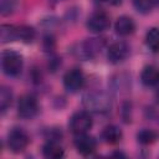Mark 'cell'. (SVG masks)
Masks as SVG:
<instances>
[{"label":"cell","mask_w":159,"mask_h":159,"mask_svg":"<svg viewBox=\"0 0 159 159\" xmlns=\"http://www.w3.org/2000/svg\"><path fill=\"white\" fill-rule=\"evenodd\" d=\"M83 106L88 112L107 113L112 107V101L104 92L93 91L83 97Z\"/></svg>","instance_id":"6da1fadb"},{"label":"cell","mask_w":159,"mask_h":159,"mask_svg":"<svg viewBox=\"0 0 159 159\" xmlns=\"http://www.w3.org/2000/svg\"><path fill=\"white\" fill-rule=\"evenodd\" d=\"M2 72L9 77H17L24 68V58L16 51H4L1 55Z\"/></svg>","instance_id":"7a4b0ae2"},{"label":"cell","mask_w":159,"mask_h":159,"mask_svg":"<svg viewBox=\"0 0 159 159\" xmlns=\"http://www.w3.org/2000/svg\"><path fill=\"white\" fill-rule=\"evenodd\" d=\"M93 125V119L92 114L88 111H78L72 114L68 122L70 130L77 135V134H83L87 133Z\"/></svg>","instance_id":"3957f363"},{"label":"cell","mask_w":159,"mask_h":159,"mask_svg":"<svg viewBox=\"0 0 159 159\" xmlns=\"http://www.w3.org/2000/svg\"><path fill=\"white\" fill-rule=\"evenodd\" d=\"M17 114L22 119H32L39 113V102L34 94H22L17 101Z\"/></svg>","instance_id":"277c9868"},{"label":"cell","mask_w":159,"mask_h":159,"mask_svg":"<svg viewBox=\"0 0 159 159\" xmlns=\"http://www.w3.org/2000/svg\"><path fill=\"white\" fill-rule=\"evenodd\" d=\"M29 144H30V137L25 129L16 127L7 133V147L12 153L24 152Z\"/></svg>","instance_id":"5b68a950"},{"label":"cell","mask_w":159,"mask_h":159,"mask_svg":"<svg viewBox=\"0 0 159 159\" xmlns=\"http://www.w3.org/2000/svg\"><path fill=\"white\" fill-rule=\"evenodd\" d=\"M103 46H104V40L103 39L91 37V39H86L84 41H82L78 45V50H76V51H77V55L81 58L91 60L101 52Z\"/></svg>","instance_id":"8992f818"},{"label":"cell","mask_w":159,"mask_h":159,"mask_svg":"<svg viewBox=\"0 0 159 159\" xmlns=\"http://www.w3.org/2000/svg\"><path fill=\"white\" fill-rule=\"evenodd\" d=\"M86 26L91 32L101 34L111 26L109 15L103 10H97L88 16V19L86 21Z\"/></svg>","instance_id":"52a82bcc"},{"label":"cell","mask_w":159,"mask_h":159,"mask_svg":"<svg viewBox=\"0 0 159 159\" xmlns=\"http://www.w3.org/2000/svg\"><path fill=\"white\" fill-rule=\"evenodd\" d=\"M129 55H130V47L124 41H116L111 43L107 50V58L113 65L124 62Z\"/></svg>","instance_id":"ba28073f"},{"label":"cell","mask_w":159,"mask_h":159,"mask_svg":"<svg viewBox=\"0 0 159 159\" xmlns=\"http://www.w3.org/2000/svg\"><path fill=\"white\" fill-rule=\"evenodd\" d=\"M84 75L80 68H71L63 76V87L70 93H76L84 86Z\"/></svg>","instance_id":"9c48e42d"},{"label":"cell","mask_w":159,"mask_h":159,"mask_svg":"<svg viewBox=\"0 0 159 159\" xmlns=\"http://www.w3.org/2000/svg\"><path fill=\"white\" fill-rule=\"evenodd\" d=\"M73 144H75V148L77 149V152L84 157L93 154L97 149V140L93 137L88 135L87 133L77 134L73 140Z\"/></svg>","instance_id":"30bf717a"},{"label":"cell","mask_w":159,"mask_h":159,"mask_svg":"<svg viewBox=\"0 0 159 159\" xmlns=\"http://www.w3.org/2000/svg\"><path fill=\"white\" fill-rule=\"evenodd\" d=\"M42 154L48 159H60L65 155V149L58 138H50L42 145Z\"/></svg>","instance_id":"8fae6325"},{"label":"cell","mask_w":159,"mask_h":159,"mask_svg":"<svg viewBox=\"0 0 159 159\" xmlns=\"http://www.w3.org/2000/svg\"><path fill=\"white\" fill-rule=\"evenodd\" d=\"M114 31L119 36H129L135 31V22L130 16L122 15L114 22Z\"/></svg>","instance_id":"7c38bea8"},{"label":"cell","mask_w":159,"mask_h":159,"mask_svg":"<svg viewBox=\"0 0 159 159\" xmlns=\"http://www.w3.org/2000/svg\"><path fill=\"white\" fill-rule=\"evenodd\" d=\"M140 81L147 87H155L159 83V70L155 66H145L140 72Z\"/></svg>","instance_id":"4fadbf2b"},{"label":"cell","mask_w":159,"mask_h":159,"mask_svg":"<svg viewBox=\"0 0 159 159\" xmlns=\"http://www.w3.org/2000/svg\"><path fill=\"white\" fill-rule=\"evenodd\" d=\"M101 137L103 139V142H106L107 144H117L120 142L123 133L120 130V128L116 124H108L103 128Z\"/></svg>","instance_id":"5bb4252c"},{"label":"cell","mask_w":159,"mask_h":159,"mask_svg":"<svg viewBox=\"0 0 159 159\" xmlns=\"http://www.w3.org/2000/svg\"><path fill=\"white\" fill-rule=\"evenodd\" d=\"M158 139H159V133L155 132L154 129L143 128L137 133V140L142 145H150L155 143Z\"/></svg>","instance_id":"9a60e30c"},{"label":"cell","mask_w":159,"mask_h":159,"mask_svg":"<svg viewBox=\"0 0 159 159\" xmlns=\"http://www.w3.org/2000/svg\"><path fill=\"white\" fill-rule=\"evenodd\" d=\"M0 39L2 43L17 41V26L2 24L0 27Z\"/></svg>","instance_id":"2e32d148"},{"label":"cell","mask_w":159,"mask_h":159,"mask_svg":"<svg viewBox=\"0 0 159 159\" xmlns=\"http://www.w3.org/2000/svg\"><path fill=\"white\" fill-rule=\"evenodd\" d=\"M145 45L152 52H159V29L152 27L145 34Z\"/></svg>","instance_id":"e0dca14e"},{"label":"cell","mask_w":159,"mask_h":159,"mask_svg":"<svg viewBox=\"0 0 159 159\" xmlns=\"http://www.w3.org/2000/svg\"><path fill=\"white\" fill-rule=\"evenodd\" d=\"M36 37V31L34 27L27 25H20L17 26V41H21L24 43H31Z\"/></svg>","instance_id":"ac0fdd59"},{"label":"cell","mask_w":159,"mask_h":159,"mask_svg":"<svg viewBox=\"0 0 159 159\" xmlns=\"http://www.w3.org/2000/svg\"><path fill=\"white\" fill-rule=\"evenodd\" d=\"M12 91L7 86H1L0 88V109L1 113L4 114L11 106L12 103Z\"/></svg>","instance_id":"d6986e66"},{"label":"cell","mask_w":159,"mask_h":159,"mask_svg":"<svg viewBox=\"0 0 159 159\" xmlns=\"http://www.w3.org/2000/svg\"><path fill=\"white\" fill-rule=\"evenodd\" d=\"M134 9L140 14H149L153 7L157 5L155 0H132Z\"/></svg>","instance_id":"ffe728a7"},{"label":"cell","mask_w":159,"mask_h":159,"mask_svg":"<svg viewBox=\"0 0 159 159\" xmlns=\"http://www.w3.org/2000/svg\"><path fill=\"white\" fill-rule=\"evenodd\" d=\"M19 5V0H0V12L2 16L14 14Z\"/></svg>","instance_id":"44dd1931"},{"label":"cell","mask_w":159,"mask_h":159,"mask_svg":"<svg viewBox=\"0 0 159 159\" xmlns=\"http://www.w3.org/2000/svg\"><path fill=\"white\" fill-rule=\"evenodd\" d=\"M101 1L107 5H111V6H118L122 4V0H101Z\"/></svg>","instance_id":"7402d4cb"},{"label":"cell","mask_w":159,"mask_h":159,"mask_svg":"<svg viewBox=\"0 0 159 159\" xmlns=\"http://www.w3.org/2000/svg\"><path fill=\"white\" fill-rule=\"evenodd\" d=\"M155 99H157V102L159 103V83L155 86Z\"/></svg>","instance_id":"603a6c76"},{"label":"cell","mask_w":159,"mask_h":159,"mask_svg":"<svg viewBox=\"0 0 159 159\" xmlns=\"http://www.w3.org/2000/svg\"><path fill=\"white\" fill-rule=\"evenodd\" d=\"M155 4H159V0H155Z\"/></svg>","instance_id":"cb8c5ba5"}]
</instances>
